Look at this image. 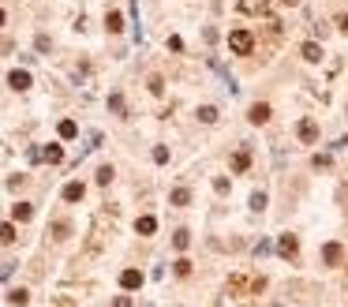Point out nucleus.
I'll use <instances>...</instances> for the list:
<instances>
[{
	"mask_svg": "<svg viewBox=\"0 0 348 307\" xmlns=\"http://www.w3.org/2000/svg\"><path fill=\"white\" fill-rule=\"evenodd\" d=\"M262 289H266V277H262V273H255V277L236 273V277H229V292H236V296H240V292H255V296H258Z\"/></svg>",
	"mask_w": 348,
	"mask_h": 307,
	"instance_id": "1",
	"label": "nucleus"
},
{
	"mask_svg": "<svg viewBox=\"0 0 348 307\" xmlns=\"http://www.w3.org/2000/svg\"><path fill=\"white\" fill-rule=\"evenodd\" d=\"M229 49L236 52V56H247V52L255 49V34H251L247 26H236V30L229 34Z\"/></svg>",
	"mask_w": 348,
	"mask_h": 307,
	"instance_id": "2",
	"label": "nucleus"
},
{
	"mask_svg": "<svg viewBox=\"0 0 348 307\" xmlns=\"http://www.w3.org/2000/svg\"><path fill=\"white\" fill-rule=\"evenodd\" d=\"M30 157H34V161H49V165H56V161H64V150H60L56 143H49V146H42V150H30Z\"/></svg>",
	"mask_w": 348,
	"mask_h": 307,
	"instance_id": "3",
	"label": "nucleus"
},
{
	"mask_svg": "<svg viewBox=\"0 0 348 307\" xmlns=\"http://www.w3.org/2000/svg\"><path fill=\"white\" fill-rule=\"evenodd\" d=\"M296 135L303 139V143H318V124H314V120H299V124H296Z\"/></svg>",
	"mask_w": 348,
	"mask_h": 307,
	"instance_id": "4",
	"label": "nucleus"
},
{
	"mask_svg": "<svg viewBox=\"0 0 348 307\" xmlns=\"http://www.w3.org/2000/svg\"><path fill=\"white\" fill-rule=\"evenodd\" d=\"M277 251H281L285 258H296V251H299V240L292 236V232H285V236L277 240Z\"/></svg>",
	"mask_w": 348,
	"mask_h": 307,
	"instance_id": "5",
	"label": "nucleus"
},
{
	"mask_svg": "<svg viewBox=\"0 0 348 307\" xmlns=\"http://www.w3.org/2000/svg\"><path fill=\"white\" fill-rule=\"evenodd\" d=\"M322 258H326V266H341V262H345V248H341V244H326Z\"/></svg>",
	"mask_w": 348,
	"mask_h": 307,
	"instance_id": "6",
	"label": "nucleus"
},
{
	"mask_svg": "<svg viewBox=\"0 0 348 307\" xmlns=\"http://www.w3.org/2000/svg\"><path fill=\"white\" fill-rule=\"evenodd\" d=\"M8 86H11V90H30V71H11Z\"/></svg>",
	"mask_w": 348,
	"mask_h": 307,
	"instance_id": "7",
	"label": "nucleus"
},
{
	"mask_svg": "<svg viewBox=\"0 0 348 307\" xmlns=\"http://www.w3.org/2000/svg\"><path fill=\"white\" fill-rule=\"evenodd\" d=\"M247 120H251V124H266V120H270V105H266V102H255Z\"/></svg>",
	"mask_w": 348,
	"mask_h": 307,
	"instance_id": "8",
	"label": "nucleus"
},
{
	"mask_svg": "<svg viewBox=\"0 0 348 307\" xmlns=\"http://www.w3.org/2000/svg\"><path fill=\"white\" fill-rule=\"evenodd\" d=\"M83 195H86V188H83V184H79V180H71L68 188H64V203H79V199H83Z\"/></svg>",
	"mask_w": 348,
	"mask_h": 307,
	"instance_id": "9",
	"label": "nucleus"
},
{
	"mask_svg": "<svg viewBox=\"0 0 348 307\" xmlns=\"http://www.w3.org/2000/svg\"><path fill=\"white\" fill-rule=\"evenodd\" d=\"M11 217H15V221H30V217H34V206L30 203H15L11 206Z\"/></svg>",
	"mask_w": 348,
	"mask_h": 307,
	"instance_id": "10",
	"label": "nucleus"
},
{
	"mask_svg": "<svg viewBox=\"0 0 348 307\" xmlns=\"http://www.w3.org/2000/svg\"><path fill=\"white\" fill-rule=\"evenodd\" d=\"M120 285H124V289H139V285H143V273L139 270H124L120 273Z\"/></svg>",
	"mask_w": 348,
	"mask_h": 307,
	"instance_id": "11",
	"label": "nucleus"
},
{
	"mask_svg": "<svg viewBox=\"0 0 348 307\" xmlns=\"http://www.w3.org/2000/svg\"><path fill=\"white\" fill-rule=\"evenodd\" d=\"M135 232H139V236H150V232H157V221L146 213V217H139V221H135Z\"/></svg>",
	"mask_w": 348,
	"mask_h": 307,
	"instance_id": "12",
	"label": "nucleus"
},
{
	"mask_svg": "<svg viewBox=\"0 0 348 307\" xmlns=\"http://www.w3.org/2000/svg\"><path fill=\"white\" fill-rule=\"evenodd\" d=\"M105 26H109V34H120V30H124V15H120V11H109V15H105Z\"/></svg>",
	"mask_w": 348,
	"mask_h": 307,
	"instance_id": "13",
	"label": "nucleus"
},
{
	"mask_svg": "<svg viewBox=\"0 0 348 307\" xmlns=\"http://www.w3.org/2000/svg\"><path fill=\"white\" fill-rule=\"evenodd\" d=\"M299 52H303V60H311V64H314V60H322V45H314V42H307Z\"/></svg>",
	"mask_w": 348,
	"mask_h": 307,
	"instance_id": "14",
	"label": "nucleus"
},
{
	"mask_svg": "<svg viewBox=\"0 0 348 307\" xmlns=\"http://www.w3.org/2000/svg\"><path fill=\"white\" fill-rule=\"evenodd\" d=\"M8 304H11V307H26V304H30V292H26V289H15V292L8 296Z\"/></svg>",
	"mask_w": 348,
	"mask_h": 307,
	"instance_id": "15",
	"label": "nucleus"
},
{
	"mask_svg": "<svg viewBox=\"0 0 348 307\" xmlns=\"http://www.w3.org/2000/svg\"><path fill=\"white\" fill-rule=\"evenodd\" d=\"M187 244H191V232H187V229H180L176 236H172V248H176V251H187Z\"/></svg>",
	"mask_w": 348,
	"mask_h": 307,
	"instance_id": "16",
	"label": "nucleus"
},
{
	"mask_svg": "<svg viewBox=\"0 0 348 307\" xmlns=\"http://www.w3.org/2000/svg\"><path fill=\"white\" fill-rule=\"evenodd\" d=\"M79 128H75V120H60V139H75Z\"/></svg>",
	"mask_w": 348,
	"mask_h": 307,
	"instance_id": "17",
	"label": "nucleus"
},
{
	"mask_svg": "<svg viewBox=\"0 0 348 307\" xmlns=\"http://www.w3.org/2000/svg\"><path fill=\"white\" fill-rule=\"evenodd\" d=\"M247 165H251V157H247V150H240V154H232V169L236 172H244Z\"/></svg>",
	"mask_w": 348,
	"mask_h": 307,
	"instance_id": "18",
	"label": "nucleus"
},
{
	"mask_svg": "<svg viewBox=\"0 0 348 307\" xmlns=\"http://www.w3.org/2000/svg\"><path fill=\"white\" fill-rule=\"evenodd\" d=\"M112 176H116V172H112V165H101V169H98V184H101V188H109Z\"/></svg>",
	"mask_w": 348,
	"mask_h": 307,
	"instance_id": "19",
	"label": "nucleus"
},
{
	"mask_svg": "<svg viewBox=\"0 0 348 307\" xmlns=\"http://www.w3.org/2000/svg\"><path fill=\"white\" fill-rule=\"evenodd\" d=\"M199 120H202V124H217V109H213V105H202V109H199Z\"/></svg>",
	"mask_w": 348,
	"mask_h": 307,
	"instance_id": "20",
	"label": "nucleus"
},
{
	"mask_svg": "<svg viewBox=\"0 0 348 307\" xmlns=\"http://www.w3.org/2000/svg\"><path fill=\"white\" fill-rule=\"evenodd\" d=\"M187 203H191V191H187V188H176V191H172V206H187Z\"/></svg>",
	"mask_w": 348,
	"mask_h": 307,
	"instance_id": "21",
	"label": "nucleus"
},
{
	"mask_svg": "<svg viewBox=\"0 0 348 307\" xmlns=\"http://www.w3.org/2000/svg\"><path fill=\"white\" fill-rule=\"evenodd\" d=\"M15 225H0V244H15Z\"/></svg>",
	"mask_w": 348,
	"mask_h": 307,
	"instance_id": "22",
	"label": "nucleus"
},
{
	"mask_svg": "<svg viewBox=\"0 0 348 307\" xmlns=\"http://www.w3.org/2000/svg\"><path fill=\"white\" fill-rule=\"evenodd\" d=\"M68 232H71L68 221H56V225H52V240H68Z\"/></svg>",
	"mask_w": 348,
	"mask_h": 307,
	"instance_id": "23",
	"label": "nucleus"
},
{
	"mask_svg": "<svg viewBox=\"0 0 348 307\" xmlns=\"http://www.w3.org/2000/svg\"><path fill=\"white\" fill-rule=\"evenodd\" d=\"M172 270H176V277H187V273H191V262H187V258H176Z\"/></svg>",
	"mask_w": 348,
	"mask_h": 307,
	"instance_id": "24",
	"label": "nucleus"
},
{
	"mask_svg": "<svg viewBox=\"0 0 348 307\" xmlns=\"http://www.w3.org/2000/svg\"><path fill=\"white\" fill-rule=\"evenodd\" d=\"M251 210H266V195H262V191H255V195H251Z\"/></svg>",
	"mask_w": 348,
	"mask_h": 307,
	"instance_id": "25",
	"label": "nucleus"
},
{
	"mask_svg": "<svg viewBox=\"0 0 348 307\" xmlns=\"http://www.w3.org/2000/svg\"><path fill=\"white\" fill-rule=\"evenodd\" d=\"M153 161L165 165V161H169V150H165V146H153Z\"/></svg>",
	"mask_w": 348,
	"mask_h": 307,
	"instance_id": "26",
	"label": "nucleus"
},
{
	"mask_svg": "<svg viewBox=\"0 0 348 307\" xmlns=\"http://www.w3.org/2000/svg\"><path fill=\"white\" fill-rule=\"evenodd\" d=\"M109 109H112V112H124V98L112 94V98H109Z\"/></svg>",
	"mask_w": 348,
	"mask_h": 307,
	"instance_id": "27",
	"label": "nucleus"
},
{
	"mask_svg": "<svg viewBox=\"0 0 348 307\" xmlns=\"http://www.w3.org/2000/svg\"><path fill=\"white\" fill-rule=\"evenodd\" d=\"M150 90H153V94H161V90H165V83H161V75H153V79H150Z\"/></svg>",
	"mask_w": 348,
	"mask_h": 307,
	"instance_id": "28",
	"label": "nucleus"
},
{
	"mask_svg": "<svg viewBox=\"0 0 348 307\" xmlns=\"http://www.w3.org/2000/svg\"><path fill=\"white\" fill-rule=\"evenodd\" d=\"M112 307H131V300L128 296H116V304H112Z\"/></svg>",
	"mask_w": 348,
	"mask_h": 307,
	"instance_id": "29",
	"label": "nucleus"
},
{
	"mask_svg": "<svg viewBox=\"0 0 348 307\" xmlns=\"http://www.w3.org/2000/svg\"><path fill=\"white\" fill-rule=\"evenodd\" d=\"M337 26L345 30V34H348V15H337Z\"/></svg>",
	"mask_w": 348,
	"mask_h": 307,
	"instance_id": "30",
	"label": "nucleus"
},
{
	"mask_svg": "<svg viewBox=\"0 0 348 307\" xmlns=\"http://www.w3.org/2000/svg\"><path fill=\"white\" fill-rule=\"evenodd\" d=\"M281 4H289V8H292V4H299V0H281Z\"/></svg>",
	"mask_w": 348,
	"mask_h": 307,
	"instance_id": "31",
	"label": "nucleus"
},
{
	"mask_svg": "<svg viewBox=\"0 0 348 307\" xmlns=\"http://www.w3.org/2000/svg\"><path fill=\"white\" fill-rule=\"evenodd\" d=\"M4 19H8V15H4V8H0V26H4Z\"/></svg>",
	"mask_w": 348,
	"mask_h": 307,
	"instance_id": "32",
	"label": "nucleus"
},
{
	"mask_svg": "<svg viewBox=\"0 0 348 307\" xmlns=\"http://www.w3.org/2000/svg\"><path fill=\"white\" fill-rule=\"evenodd\" d=\"M56 307H71V304H64V300H60V304H56Z\"/></svg>",
	"mask_w": 348,
	"mask_h": 307,
	"instance_id": "33",
	"label": "nucleus"
}]
</instances>
